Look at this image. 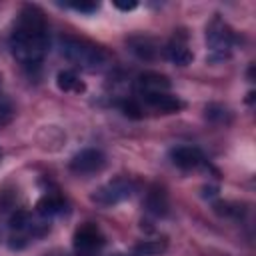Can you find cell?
I'll return each instance as SVG.
<instances>
[{"label":"cell","instance_id":"ba28073f","mask_svg":"<svg viewBox=\"0 0 256 256\" xmlns=\"http://www.w3.org/2000/svg\"><path fill=\"white\" fill-rule=\"evenodd\" d=\"M170 158L172 162L182 168V170H192L196 166L202 164V154L198 148H192V146H178L170 152Z\"/></svg>","mask_w":256,"mask_h":256},{"label":"cell","instance_id":"52a82bcc","mask_svg":"<svg viewBox=\"0 0 256 256\" xmlns=\"http://www.w3.org/2000/svg\"><path fill=\"white\" fill-rule=\"evenodd\" d=\"M168 88H170V80L160 72H144L138 76V90L142 92V96L168 92Z\"/></svg>","mask_w":256,"mask_h":256},{"label":"cell","instance_id":"d6986e66","mask_svg":"<svg viewBox=\"0 0 256 256\" xmlns=\"http://www.w3.org/2000/svg\"><path fill=\"white\" fill-rule=\"evenodd\" d=\"M68 6L74 8V10H78V12H86V14L98 10V4H96V2H70Z\"/></svg>","mask_w":256,"mask_h":256},{"label":"cell","instance_id":"7c38bea8","mask_svg":"<svg viewBox=\"0 0 256 256\" xmlns=\"http://www.w3.org/2000/svg\"><path fill=\"white\" fill-rule=\"evenodd\" d=\"M146 210L154 216H166L168 214V198L162 188H152L146 196Z\"/></svg>","mask_w":256,"mask_h":256},{"label":"cell","instance_id":"ac0fdd59","mask_svg":"<svg viewBox=\"0 0 256 256\" xmlns=\"http://www.w3.org/2000/svg\"><path fill=\"white\" fill-rule=\"evenodd\" d=\"M12 116V104L6 96L0 94V122H6Z\"/></svg>","mask_w":256,"mask_h":256},{"label":"cell","instance_id":"7a4b0ae2","mask_svg":"<svg viewBox=\"0 0 256 256\" xmlns=\"http://www.w3.org/2000/svg\"><path fill=\"white\" fill-rule=\"evenodd\" d=\"M58 44H60V54L68 62L84 70H98L106 62V52L88 40L74 38V36H62Z\"/></svg>","mask_w":256,"mask_h":256},{"label":"cell","instance_id":"5bb4252c","mask_svg":"<svg viewBox=\"0 0 256 256\" xmlns=\"http://www.w3.org/2000/svg\"><path fill=\"white\" fill-rule=\"evenodd\" d=\"M56 84L64 92H76V94H80V92L86 90V84L72 70H60L58 76H56Z\"/></svg>","mask_w":256,"mask_h":256},{"label":"cell","instance_id":"8992f818","mask_svg":"<svg viewBox=\"0 0 256 256\" xmlns=\"http://www.w3.org/2000/svg\"><path fill=\"white\" fill-rule=\"evenodd\" d=\"M106 158L100 150L96 148H86V150H80L72 160H70V168L78 174H92V172H98L102 166H104Z\"/></svg>","mask_w":256,"mask_h":256},{"label":"cell","instance_id":"277c9868","mask_svg":"<svg viewBox=\"0 0 256 256\" xmlns=\"http://www.w3.org/2000/svg\"><path fill=\"white\" fill-rule=\"evenodd\" d=\"M132 182L124 180V178H116L112 182H106L104 186H100L94 194H92V202L100 204V206H114L126 198L132 196Z\"/></svg>","mask_w":256,"mask_h":256},{"label":"cell","instance_id":"8fae6325","mask_svg":"<svg viewBox=\"0 0 256 256\" xmlns=\"http://www.w3.org/2000/svg\"><path fill=\"white\" fill-rule=\"evenodd\" d=\"M128 46H130V50H132L138 58H142V60H152V58H156V52H158L154 40H152V38H146V36L130 38V40H128Z\"/></svg>","mask_w":256,"mask_h":256},{"label":"cell","instance_id":"9a60e30c","mask_svg":"<svg viewBox=\"0 0 256 256\" xmlns=\"http://www.w3.org/2000/svg\"><path fill=\"white\" fill-rule=\"evenodd\" d=\"M134 250L140 256H156L166 250V240H144V242L136 244Z\"/></svg>","mask_w":256,"mask_h":256},{"label":"cell","instance_id":"5b68a950","mask_svg":"<svg viewBox=\"0 0 256 256\" xmlns=\"http://www.w3.org/2000/svg\"><path fill=\"white\" fill-rule=\"evenodd\" d=\"M104 246V236L94 224H82L74 232V252L78 256H94Z\"/></svg>","mask_w":256,"mask_h":256},{"label":"cell","instance_id":"9c48e42d","mask_svg":"<svg viewBox=\"0 0 256 256\" xmlns=\"http://www.w3.org/2000/svg\"><path fill=\"white\" fill-rule=\"evenodd\" d=\"M144 100H146L152 108H156V110H160V112H178V110L182 108L180 98H176V96H172V94H168V92L146 94Z\"/></svg>","mask_w":256,"mask_h":256},{"label":"cell","instance_id":"e0dca14e","mask_svg":"<svg viewBox=\"0 0 256 256\" xmlns=\"http://www.w3.org/2000/svg\"><path fill=\"white\" fill-rule=\"evenodd\" d=\"M206 116H208L210 120H218V122H226L230 114H228V110H226L224 106H214V104H212V106H208V108H206Z\"/></svg>","mask_w":256,"mask_h":256},{"label":"cell","instance_id":"2e32d148","mask_svg":"<svg viewBox=\"0 0 256 256\" xmlns=\"http://www.w3.org/2000/svg\"><path fill=\"white\" fill-rule=\"evenodd\" d=\"M120 108L128 118H142V108H140V104L136 100H124L120 104Z\"/></svg>","mask_w":256,"mask_h":256},{"label":"cell","instance_id":"4fadbf2b","mask_svg":"<svg viewBox=\"0 0 256 256\" xmlns=\"http://www.w3.org/2000/svg\"><path fill=\"white\" fill-rule=\"evenodd\" d=\"M64 206H66V202H64L60 196H56V194H46V196H42V198L38 200L36 212H38L40 216L48 218V216H56V214L64 212Z\"/></svg>","mask_w":256,"mask_h":256},{"label":"cell","instance_id":"6da1fadb","mask_svg":"<svg viewBox=\"0 0 256 256\" xmlns=\"http://www.w3.org/2000/svg\"><path fill=\"white\" fill-rule=\"evenodd\" d=\"M10 50L24 66H38L48 52V30L44 14L36 6H24L10 36Z\"/></svg>","mask_w":256,"mask_h":256},{"label":"cell","instance_id":"ffe728a7","mask_svg":"<svg viewBox=\"0 0 256 256\" xmlns=\"http://www.w3.org/2000/svg\"><path fill=\"white\" fill-rule=\"evenodd\" d=\"M114 6H116L118 10H124V12H128V10H134L138 4H136L134 0H132V2H120V0H116V2H114Z\"/></svg>","mask_w":256,"mask_h":256},{"label":"cell","instance_id":"3957f363","mask_svg":"<svg viewBox=\"0 0 256 256\" xmlns=\"http://www.w3.org/2000/svg\"><path fill=\"white\" fill-rule=\"evenodd\" d=\"M234 32L222 22V20H212V24L206 28V44L210 50V60H224L230 56V50L234 46Z\"/></svg>","mask_w":256,"mask_h":256},{"label":"cell","instance_id":"30bf717a","mask_svg":"<svg viewBox=\"0 0 256 256\" xmlns=\"http://www.w3.org/2000/svg\"><path fill=\"white\" fill-rule=\"evenodd\" d=\"M166 56H168V60L174 62L176 66H188V64L192 62V58H194L192 50H190L184 42H180V40H172V42L166 46Z\"/></svg>","mask_w":256,"mask_h":256}]
</instances>
